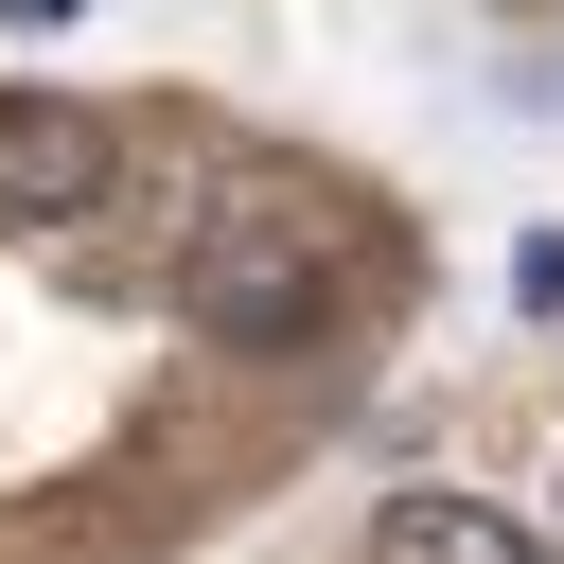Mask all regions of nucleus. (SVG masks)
<instances>
[{
	"label": "nucleus",
	"mask_w": 564,
	"mask_h": 564,
	"mask_svg": "<svg viewBox=\"0 0 564 564\" xmlns=\"http://www.w3.org/2000/svg\"><path fill=\"white\" fill-rule=\"evenodd\" d=\"M388 264H405V229H370V212H335L317 176L264 159V176H229V194L194 212V264H176V282H194L212 335H247V352H317Z\"/></svg>",
	"instance_id": "1"
},
{
	"label": "nucleus",
	"mask_w": 564,
	"mask_h": 564,
	"mask_svg": "<svg viewBox=\"0 0 564 564\" xmlns=\"http://www.w3.org/2000/svg\"><path fill=\"white\" fill-rule=\"evenodd\" d=\"M106 176H123L106 106H70V88H0V229H70V212H106Z\"/></svg>",
	"instance_id": "2"
},
{
	"label": "nucleus",
	"mask_w": 564,
	"mask_h": 564,
	"mask_svg": "<svg viewBox=\"0 0 564 564\" xmlns=\"http://www.w3.org/2000/svg\"><path fill=\"white\" fill-rule=\"evenodd\" d=\"M370 564H564L529 511H494V494H388L370 511Z\"/></svg>",
	"instance_id": "3"
},
{
	"label": "nucleus",
	"mask_w": 564,
	"mask_h": 564,
	"mask_svg": "<svg viewBox=\"0 0 564 564\" xmlns=\"http://www.w3.org/2000/svg\"><path fill=\"white\" fill-rule=\"evenodd\" d=\"M511 300H529V317H564V229H529V247H511Z\"/></svg>",
	"instance_id": "4"
},
{
	"label": "nucleus",
	"mask_w": 564,
	"mask_h": 564,
	"mask_svg": "<svg viewBox=\"0 0 564 564\" xmlns=\"http://www.w3.org/2000/svg\"><path fill=\"white\" fill-rule=\"evenodd\" d=\"M0 18H35V35H53V18H106V0H0Z\"/></svg>",
	"instance_id": "5"
}]
</instances>
